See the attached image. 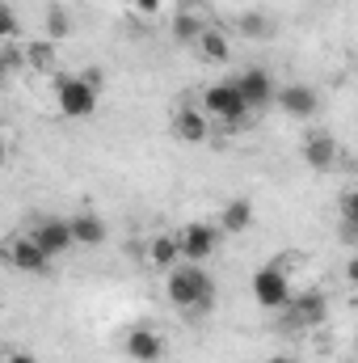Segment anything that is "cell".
Segmentation results:
<instances>
[{
  "label": "cell",
  "instance_id": "11",
  "mask_svg": "<svg viewBox=\"0 0 358 363\" xmlns=\"http://www.w3.org/2000/svg\"><path fill=\"white\" fill-rule=\"evenodd\" d=\"M122 355L135 359V363H161L165 338H161L156 330H148V325H135V330H127V338H122Z\"/></svg>",
  "mask_w": 358,
  "mask_h": 363
},
{
  "label": "cell",
  "instance_id": "21",
  "mask_svg": "<svg viewBox=\"0 0 358 363\" xmlns=\"http://www.w3.org/2000/svg\"><path fill=\"white\" fill-rule=\"evenodd\" d=\"M198 30H202V26H198L190 13H178V17H173V38H178V43H194Z\"/></svg>",
  "mask_w": 358,
  "mask_h": 363
},
{
  "label": "cell",
  "instance_id": "16",
  "mask_svg": "<svg viewBox=\"0 0 358 363\" xmlns=\"http://www.w3.org/2000/svg\"><path fill=\"white\" fill-rule=\"evenodd\" d=\"M194 47H198V55H202L207 64H228V60H232L228 34H224V30H215V26H202V30H198V38H194Z\"/></svg>",
  "mask_w": 358,
  "mask_h": 363
},
{
  "label": "cell",
  "instance_id": "12",
  "mask_svg": "<svg viewBox=\"0 0 358 363\" xmlns=\"http://www.w3.org/2000/svg\"><path fill=\"white\" fill-rule=\"evenodd\" d=\"M253 220H258V203L241 194V199H228V203L219 207V224H215V228H219L224 237H241V233L253 228Z\"/></svg>",
  "mask_w": 358,
  "mask_h": 363
},
{
  "label": "cell",
  "instance_id": "18",
  "mask_svg": "<svg viewBox=\"0 0 358 363\" xmlns=\"http://www.w3.org/2000/svg\"><path fill=\"white\" fill-rule=\"evenodd\" d=\"M55 51H59V47H55L51 38H38V43L25 47V64H30L34 72H51V77H55V72H59V68H55Z\"/></svg>",
  "mask_w": 358,
  "mask_h": 363
},
{
  "label": "cell",
  "instance_id": "27",
  "mask_svg": "<svg viewBox=\"0 0 358 363\" xmlns=\"http://www.w3.org/2000/svg\"><path fill=\"white\" fill-rule=\"evenodd\" d=\"M8 161V144H4V135H0V165Z\"/></svg>",
  "mask_w": 358,
  "mask_h": 363
},
{
  "label": "cell",
  "instance_id": "22",
  "mask_svg": "<svg viewBox=\"0 0 358 363\" xmlns=\"http://www.w3.org/2000/svg\"><path fill=\"white\" fill-rule=\"evenodd\" d=\"M21 34V21H17V13L8 9V4H0V43H13Z\"/></svg>",
  "mask_w": 358,
  "mask_h": 363
},
{
  "label": "cell",
  "instance_id": "1",
  "mask_svg": "<svg viewBox=\"0 0 358 363\" xmlns=\"http://www.w3.org/2000/svg\"><path fill=\"white\" fill-rule=\"evenodd\" d=\"M165 296H169L173 308L190 313V317H198V313L211 308L215 283H211V274L202 271V267H194V262H178V267L169 271V279H165Z\"/></svg>",
  "mask_w": 358,
  "mask_h": 363
},
{
  "label": "cell",
  "instance_id": "4",
  "mask_svg": "<svg viewBox=\"0 0 358 363\" xmlns=\"http://www.w3.org/2000/svg\"><path fill=\"white\" fill-rule=\"evenodd\" d=\"M249 291H253V300L262 308L278 313L291 300V274L282 271V267H262V271H253V279H249Z\"/></svg>",
  "mask_w": 358,
  "mask_h": 363
},
{
  "label": "cell",
  "instance_id": "19",
  "mask_svg": "<svg viewBox=\"0 0 358 363\" xmlns=\"http://www.w3.org/2000/svg\"><path fill=\"white\" fill-rule=\"evenodd\" d=\"M68 34H72V17H68V9H64V4H51V9H47V38L59 47Z\"/></svg>",
  "mask_w": 358,
  "mask_h": 363
},
{
  "label": "cell",
  "instance_id": "17",
  "mask_svg": "<svg viewBox=\"0 0 358 363\" xmlns=\"http://www.w3.org/2000/svg\"><path fill=\"white\" fill-rule=\"evenodd\" d=\"M148 262H152L156 271H173V267L181 262L178 237H173V233H156V237L148 241Z\"/></svg>",
  "mask_w": 358,
  "mask_h": 363
},
{
  "label": "cell",
  "instance_id": "10",
  "mask_svg": "<svg viewBox=\"0 0 358 363\" xmlns=\"http://www.w3.org/2000/svg\"><path fill=\"white\" fill-rule=\"evenodd\" d=\"M4 258H8V267L21 274H42L51 262H47V254L34 245V237L30 233H21V237H8L4 241Z\"/></svg>",
  "mask_w": 358,
  "mask_h": 363
},
{
  "label": "cell",
  "instance_id": "20",
  "mask_svg": "<svg viewBox=\"0 0 358 363\" xmlns=\"http://www.w3.org/2000/svg\"><path fill=\"white\" fill-rule=\"evenodd\" d=\"M241 34H245V38H266L270 21L262 17V13H241Z\"/></svg>",
  "mask_w": 358,
  "mask_h": 363
},
{
  "label": "cell",
  "instance_id": "8",
  "mask_svg": "<svg viewBox=\"0 0 358 363\" xmlns=\"http://www.w3.org/2000/svg\"><path fill=\"white\" fill-rule=\"evenodd\" d=\"M274 101L282 106V114H291V118H316V110H321V93L312 89V85H304V81H291V85H282V89H274Z\"/></svg>",
  "mask_w": 358,
  "mask_h": 363
},
{
  "label": "cell",
  "instance_id": "28",
  "mask_svg": "<svg viewBox=\"0 0 358 363\" xmlns=\"http://www.w3.org/2000/svg\"><path fill=\"white\" fill-rule=\"evenodd\" d=\"M270 363H291V359H270Z\"/></svg>",
  "mask_w": 358,
  "mask_h": 363
},
{
  "label": "cell",
  "instance_id": "9",
  "mask_svg": "<svg viewBox=\"0 0 358 363\" xmlns=\"http://www.w3.org/2000/svg\"><path fill=\"white\" fill-rule=\"evenodd\" d=\"M232 85H236V93H241V97H245L249 114H253V110L262 114L270 101H274V77H270L266 68H245Z\"/></svg>",
  "mask_w": 358,
  "mask_h": 363
},
{
  "label": "cell",
  "instance_id": "2",
  "mask_svg": "<svg viewBox=\"0 0 358 363\" xmlns=\"http://www.w3.org/2000/svg\"><path fill=\"white\" fill-rule=\"evenodd\" d=\"M211 123H224V127H241L245 118H249V106H245V97L236 93L232 81H219V85H207L202 89V106H198Z\"/></svg>",
  "mask_w": 358,
  "mask_h": 363
},
{
  "label": "cell",
  "instance_id": "29",
  "mask_svg": "<svg viewBox=\"0 0 358 363\" xmlns=\"http://www.w3.org/2000/svg\"><path fill=\"white\" fill-rule=\"evenodd\" d=\"M0 363H4V355H0Z\"/></svg>",
  "mask_w": 358,
  "mask_h": 363
},
{
  "label": "cell",
  "instance_id": "13",
  "mask_svg": "<svg viewBox=\"0 0 358 363\" xmlns=\"http://www.w3.org/2000/svg\"><path fill=\"white\" fill-rule=\"evenodd\" d=\"M68 228H72V245H76V250H97V245H105V237H110V224H105L97 211H76V216H68Z\"/></svg>",
  "mask_w": 358,
  "mask_h": 363
},
{
  "label": "cell",
  "instance_id": "25",
  "mask_svg": "<svg viewBox=\"0 0 358 363\" xmlns=\"http://www.w3.org/2000/svg\"><path fill=\"white\" fill-rule=\"evenodd\" d=\"M131 4H135L139 13H161V9H165V0H131Z\"/></svg>",
  "mask_w": 358,
  "mask_h": 363
},
{
  "label": "cell",
  "instance_id": "15",
  "mask_svg": "<svg viewBox=\"0 0 358 363\" xmlns=\"http://www.w3.org/2000/svg\"><path fill=\"white\" fill-rule=\"evenodd\" d=\"M337 157H342V148H337V140H333L329 131H312V135L304 140V161H308L316 174L337 169Z\"/></svg>",
  "mask_w": 358,
  "mask_h": 363
},
{
  "label": "cell",
  "instance_id": "6",
  "mask_svg": "<svg viewBox=\"0 0 358 363\" xmlns=\"http://www.w3.org/2000/svg\"><path fill=\"white\" fill-rule=\"evenodd\" d=\"M278 313H287V325L291 330H312V325H321L329 317V300L321 291H291V300Z\"/></svg>",
  "mask_w": 358,
  "mask_h": 363
},
{
  "label": "cell",
  "instance_id": "7",
  "mask_svg": "<svg viewBox=\"0 0 358 363\" xmlns=\"http://www.w3.org/2000/svg\"><path fill=\"white\" fill-rule=\"evenodd\" d=\"M30 237H34V245L47 254V262H55V258H64V254H72V250H76V245H72V228H68V220H59V216L38 220Z\"/></svg>",
  "mask_w": 358,
  "mask_h": 363
},
{
  "label": "cell",
  "instance_id": "5",
  "mask_svg": "<svg viewBox=\"0 0 358 363\" xmlns=\"http://www.w3.org/2000/svg\"><path fill=\"white\" fill-rule=\"evenodd\" d=\"M178 237V250H181V262H194V267H202L211 254H215V245H219V228L215 224H202V220H194V224H185Z\"/></svg>",
  "mask_w": 358,
  "mask_h": 363
},
{
  "label": "cell",
  "instance_id": "24",
  "mask_svg": "<svg viewBox=\"0 0 358 363\" xmlns=\"http://www.w3.org/2000/svg\"><path fill=\"white\" fill-rule=\"evenodd\" d=\"M81 81H85L93 93H97L101 85H105V72H101V68H85V72H81Z\"/></svg>",
  "mask_w": 358,
  "mask_h": 363
},
{
  "label": "cell",
  "instance_id": "3",
  "mask_svg": "<svg viewBox=\"0 0 358 363\" xmlns=\"http://www.w3.org/2000/svg\"><path fill=\"white\" fill-rule=\"evenodd\" d=\"M51 89H55V106H59L64 118H93V114H97V93H93L81 77L55 72Z\"/></svg>",
  "mask_w": 358,
  "mask_h": 363
},
{
  "label": "cell",
  "instance_id": "23",
  "mask_svg": "<svg viewBox=\"0 0 358 363\" xmlns=\"http://www.w3.org/2000/svg\"><path fill=\"white\" fill-rule=\"evenodd\" d=\"M342 224H346V228H354V224H358V199H354V190H346V194H342Z\"/></svg>",
  "mask_w": 358,
  "mask_h": 363
},
{
  "label": "cell",
  "instance_id": "14",
  "mask_svg": "<svg viewBox=\"0 0 358 363\" xmlns=\"http://www.w3.org/2000/svg\"><path fill=\"white\" fill-rule=\"evenodd\" d=\"M173 135H178L181 144L198 148V144L211 140V118H207L198 106H181L178 114H173Z\"/></svg>",
  "mask_w": 358,
  "mask_h": 363
},
{
  "label": "cell",
  "instance_id": "26",
  "mask_svg": "<svg viewBox=\"0 0 358 363\" xmlns=\"http://www.w3.org/2000/svg\"><path fill=\"white\" fill-rule=\"evenodd\" d=\"M4 363H38V359H34L30 351H8V355H4Z\"/></svg>",
  "mask_w": 358,
  "mask_h": 363
}]
</instances>
